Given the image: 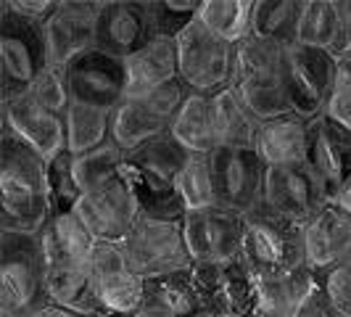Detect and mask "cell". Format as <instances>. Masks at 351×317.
<instances>
[{"label":"cell","instance_id":"cell-1","mask_svg":"<svg viewBox=\"0 0 351 317\" xmlns=\"http://www.w3.org/2000/svg\"><path fill=\"white\" fill-rule=\"evenodd\" d=\"M51 220L48 158L11 127L0 132V230L40 233Z\"/></svg>","mask_w":351,"mask_h":317},{"label":"cell","instance_id":"cell-2","mask_svg":"<svg viewBox=\"0 0 351 317\" xmlns=\"http://www.w3.org/2000/svg\"><path fill=\"white\" fill-rule=\"evenodd\" d=\"M191 151L172 132L132 148L124 158L122 175L135 196L143 217L182 220L185 201L180 193V175Z\"/></svg>","mask_w":351,"mask_h":317},{"label":"cell","instance_id":"cell-3","mask_svg":"<svg viewBox=\"0 0 351 317\" xmlns=\"http://www.w3.org/2000/svg\"><path fill=\"white\" fill-rule=\"evenodd\" d=\"M45 272L37 233L0 230V317H37L51 307Z\"/></svg>","mask_w":351,"mask_h":317},{"label":"cell","instance_id":"cell-4","mask_svg":"<svg viewBox=\"0 0 351 317\" xmlns=\"http://www.w3.org/2000/svg\"><path fill=\"white\" fill-rule=\"evenodd\" d=\"M241 259L256 278L288 275L306 267L304 225L269 209L267 204L246 214Z\"/></svg>","mask_w":351,"mask_h":317},{"label":"cell","instance_id":"cell-5","mask_svg":"<svg viewBox=\"0 0 351 317\" xmlns=\"http://www.w3.org/2000/svg\"><path fill=\"white\" fill-rule=\"evenodd\" d=\"M282 64H285V48L267 43L262 37L251 35L235 45L230 88L246 101V106L262 122L291 111L282 80Z\"/></svg>","mask_w":351,"mask_h":317},{"label":"cell","instance_id":"cell-6","mask_svg":"<svg viewBox=\"0 0 351 317\" xmlns=\"http://www.w3.org/2000/svg\"><path fill=\"white\" fill-rule=\"evenodd\" d=\"M48 61L45 27L19 16L0 3V101L29 93Z\"/></svg>","mask_w":351,"mask_h":317},{"label":"cell","instance_id":"cell-7","mask_svg":"<svg viewBox=\"0 0 351 317\" xmlns=\"http://www.w3.org/2000/svg\"><path fill=\"white\" fill-rule=\"evenodd\" d=\"M335 69L338 58L325 48H309L299 43L285 48L282 80L291 111H296L304 119L322 117L333 93Z\"/></svg>","mask_w":351,"mask_h":317},{"label":"cell","instance_id":"cell-8","mask_svg":"<svg viewBox=\"0 0 351 317\" xmlns=\"http://www.w3.org/2000/svg\"><path fill=\"white\" fill-rule=\"evenodd\" d=\"M195 288L209 317H251L259 299V278L241 257L193 262Z\"/></svg>","mask_w":351,"mask_h":317},{"label":"cell","instance_id":"cell-9","mask_svg":"<svg viewBox=\"0 0 351 317\" xmlns=\"http://www.w3.org/2000/svg\"><path fill=\"white\" fill-rule=\"evenodd\" d=\"M122 244L141 278H156L193 267L182 220H154L141 214Z\"/></svg>","mask_w":351,"mask_h":317},{"label":"cell","instance_id":"cell-10","mask_svg":"<svg viewBox=\"0 0 351 317\" xmlns=\"http://www.w3.org/2000/svg\"><path fill=\"white\" fill-rule=\"evenodd\" d=\"M177 53H180V77L193 93L214 95L230 88L235 45L214 35L201 19H195L177 37Z\"/></svg>","mask_w":351,"mask_h":317},{"label":"cell","instance_id":"cell-11","mask_svg":"<svg viewBox=\"0 0 351 317\" xmlns=\"http://www.w3.org/2000/svg\"><path fill=\"white\" fill-rule=\"evenodd\" d=\"M214 169V201L225 209L248 214L264 204L267 164L254 148H225L211 151Z\"/></svg>","mask_w":351,"mask_h":317},{"label":"cell","instance_id":"cell-12","mask_svg":"<svg viewBox=\"0 0 351 317\" xmlns=\"http://www.w3.org/2000/svg\"><path fill=\"white\" fill-rule=\"evenodd\" d=\"M71 104L114 111L127 98V64L98 48L80 53L66 64Z\"/></svg>","mask_w":351,"mask_h":317},{"label":"cell","instance_id":"cell-13","mask_svg":"<svg viewBox=\"0 0 351 317\" xmlns=\"http://www.w3.org/2000/svg\"><path fill=\"white\" fill-rule=\"evenodd\" d=\"M90 272H93L95 291L106 312L130 317L141 315L145 278H141L138 270L132 267L124 251V244L98 241L90 257Z\"/></svg>","mask_w":351,"mask_h":317},{"label":"cell","instance_id":"cell-14","mask_svg":"<svg viewBox=\"0 0 351 317\" xmlns=\"http://www.w3.org/2000/svg\"><path fill=\"white\" fill-rule=\"evenodd\" d=\"M246 214L211 204L204 209H188L182 217L185 241L193 262H219L241 257Z\"/></svg>","mask_w":351,"mask_h":317},{"label":"cell","instance_id":"cell-15","mask_svg":"<svg viewBox=\"0 0 351 317\" xmlns=\"http://www.w3.org/2000/svg\"><path fill=\"white\" fill-rule=\"evenodd\" d=\"M264 204L282 217L306 225L312 217H317V211H322L330 204V198L312 172V167L301 161V164L267 167Z\"/></svg>","mask_w":351,"mask_h":317},{"label":"cell","instance_id":"cell-16","mask_svg":"<svg viewBox=\"0 0 351 317\" xmlns=\"http://www.w3.org/2000/svg\"><path fill=\"white\" fill-rule=\"evenodd\" d=\"M151 0H101L95 21V48L130 58L154 40Z\"/></svg>","mask_w":351,"mask_h":317},{"label":"cell","instance_id":"cell-17","mask_svg":"<svg viewBox=\"0 0 351 317\" xmlns=\"http://www.w3.org/2000/svg\"><path fill=\"white\" fill-rule=\"evenodd\" d=\"M74 211L85 220L95 241H117V244H122L130 230L135 228V222L141 220V207L124 175L82 193V201Z\"/></svg>","mask_w":351,"mask_h":317},{"label":"cell","instance_id":"cell-18","mask_svg":"<svg viewBox=\"0 0 351 317\" xmlns=\"http://www.w3.org/2000/svg\"><path fill=\"white\" fill-rule=\"evenodd\" d=\"M306 164L322 183L330 201L351 180V130L333 122L328 114L309 122V148Z\"/></svg>","mask_w":351,"mask_h":317},{"label":"cell","instance_id":"cell-19","mask_svg":"<svg viewBox=\"0 0 351 317\" xmlns=\"http://www.w3.org/2000/svg\"><path fill=\"white\" fill-rule=\"evenodd\" d=\"M101 0H61L56 16L45 24L48 61L66 67L80 53L95 48V21Z\"/></svg>","mask_w":351,"mask_h":317},{"label":"cell","instance_id":"cell-20","mask_svg":"<svg viewBox=\"0 0 351 317\" xmlns=\"http://www.w3.org/2000/svg\"><path fill=\"white\" fill-rule=\"evenodd\" d=\"M3 124L11 127L24 143H29L45 158L66 148V114L37 104L29 93L3 101Z\"/></svg>","mask_w":351,"mask_h":317},{"label":"cell","instance_id":"cell-21","mask_svg":"<svg viewBox=\"0 0 351 317\" xmlns=\"http://www.w3.org/2000/svg\"><path fill=\"white\" fill-rule=\"evenodd\" d=\"M306 267L312 272L343 262L351 251V214L338 204H328L304 225Z\"/></svg>","mask_w":351,"mask_h":317},{"label":"cell","instance_id":"cell-22","mask_svg":"<svg viewBox=\"0 0 351 317\" xmlns=\"http://www.w3.org/2000/svg\"><path fill=\"white\" fill-rule=\"evenodd\" d=\"M141 312L148 317H209L191 270L145 278Z\"/></svg>","mask_w":351,"mask_h":317},{"label":"cell","instance_id":"cell-23","mask_svg":"<svg viewBox=\"0 0 351 317\" xmlns=\"http://www.w3.org/2000/svg\"><path fill=\"white\" fill-rule=\"evenodd\" d=\"M309 122L296 111L280 114L275 119H264L256 135L254 151L262 156L267 167H280V164H301L306 161L309 148Z\"/></svg>","mask_w":351,"mask_h":317},{"label":"cell","instance_id":"cell-24","mask_svg":"<svg viewBox=\"0 0 351 317\" xmlns=\"http://www.w3.org/2000/svg\"><path fill=\"white\" fill-rule=\"evenodd\" d=\"M127 64V98L145 95L180 77L177 40L154 37L145 48L124 58Z\"/></svg>","mask_w":351,"mask_h":317},{"label":"cell","instance_id":"cell-25","mask_svg":"<svg viewBox=\"0 0 351 317\" xmlns=\"http://www.w3.org/2000/svg\"><path fill=\"white\" fill-rule=\"evenodd\" d=\"M45 283H48V299L56 307H66L88 315H106L104 304L98 299L95 281L90 272V264L77 262H45Z\"/></svg>","mask_w":351,"mask_h":317},{"label":"cell","instance_id":"cell-26","mask_svg":"<svg viewBox=\"0 0 351 317\" xmlns=\"http://www.w3.org/2000/svg\"><path fill=\"white\" fill-rule=\"evenodd\" d=\"M37 235L43 241L45 262L90 264V257H93L95 244H98L95 235L85 225V220L77 211H66V214L51 217Z\"/></svg>","mask_w":351,"mask_h":317},{"label":"cell","instance_id":"cell-27","mask_svg":"<svg viewBox=\"0 0 351 317\" xmlns=\"http://www.w3.org/2000/svg\"><path fill=\"white\" fill-rule=\"evenodd\" d=\"M172 122L161 117L145 98H124L122 104L111 111V141L130 154L143 143L154 141L158 135H167Z\"/></svg>","mask_w":351,"mask_h":317},{"label":"cell","instance_id":"cell-28","mask_svg":"<svg viewBox=\"0 0 351 317\" xmlns=\"http://www.w3.org/2000/svg\"><path fill=\"white\" fill-rule=\"evenodd\" d=\"M217 141L225 148H254L262 119L246 106V101L232 88H225L211 95Z\"/></svg>","mask_w":351,"mask_h":317},{"label":"cell","instance_id":"cell-29","mask_svg":"<svg viewBox=\"0 0 351 317\" xmlns=\"http://www.w3.org/2000/svg\"><path fill=\"white\" fill-rule=\"evenodd\" d=\"M315 281V272L309 267H301L288 275L259 278V299L251 317H293Z\"/></svg>","mask_w":351,"mask_h":317},{"label":"cell","instance_id":"cell-30","mask_svg":"<svg viewBox=\"0 0 351 317\" xmlns=\"http://www.w3.org/2000/svg\"><path fill=\"white\" fill-rule=\"evenodd\" d=\"M169 132L188 151H195V154H211V151H217L219 141H217V124H214L211 95L191 93V98L185 101V106L180 108V114L175 117Z\"/></svg>","mask_w":351,"mask_h":317},{"label":"cell","instance_id":"cell-31","mask_svg":"<svg viewBox=\"0 0 351 317\" xmlns=\"http://www.w3.org/2000/svg\"><path fill=\"white\" fill-rule=\"evenodd\" d=\"M254 11L256 0H204L198 19L217 37L230 45H238L254 35Z\"/></svg>","mask_w":351,"mask_h":317},{"label":"cell","instance_id":"cell-32","mask_svg":"<svg viewBox=\"0 0 351 317\" xmlns=\"http://www.w3.org/2000/svg\"><path fill=\"white\" fill-rule=\"evenodd\" d=\"M301 11H304V0H256L254 35L280 48L296 45Z\"/></svg>","mask_w":351,"mask_h":317},{"label":"cell","instance_id":"cell-33","mask_svg":"<svg viewBox=\"0 0 351 317\" xmlns=\"http://www.w3.org/2000/svg\"><path fill=\"white\" fill-rule=\"evenodd\" d=\"M111 141V111L71 104L66 111V151L85 154Z\"/></svg>","mask_w":351,"mask_h":317},{"label":"cell","instance_id":"cell-34","mask_svg":"<svg viewBox=\"0 0 351 317\" xmlns=\"http://www.w3.org/2000/svg\"><path fill=\"white\" fill-rule=\"evenodd\" d=\"M124 158L127 154L114 141L104 143L93 151H85V154H74V172H77L82 193L122 175Z\"/></svg>","mask_w":351,"mask_h":317},{"label":"cell","instance_id":"cell-35","mask_svg":"<svg viewBox=\"0 0 351 317\" xmlns=\"http://www.w3.org/2000/svg\"><path fill=\"white\" fill-rule=\"evenodd\" d=\"M48 201H51V217L74 211L82 201V188L74 172V154L66 148L48 158Z\"/></svg>","mask_w":351,"mask_h":317},{"label":"cell","instance_id":"cell-36","mask_svg":"<svg viewBox=\"0 0 351 317\" xmlns=\"http://www.w3.org/2000/svg\"><path fill=\"white\" fill-rule=\"evenodd\" d=\"M338 32L335 0H304L299 21V45L330 51Z\"/></svg>","mask_w":351,"mask_h":317},{"label":"cell","instance_id":"cell-37","mask_svg":"<svg viewBox=\"0 0 351 317\" xmlns=\"http://www.w3.org/2000/svg\"><path fill=\"white\" fill-rule=\"evenodd\" d=\"M180 193L188 209H204L217 204L214 201V169H211V154H195L191 156L182 167L180 175Z\"/></svg>","mask_w":351,"mask_h":317},{"label":"cell","instance_id":"cell-38","mask_svg":"<svg viewBox=\"0 0 351 317\" xmlns=\"http://www.w3.org/2000/svg\"><path fill=\"white\" fill-rule=\"evenodd\" d=\"M201 3H177V0H151V24L154 35L177 40L195 19Z\"/></svg>","mask_w":351,"mask_h":317},{"label":"cell","instance_id":"cell-39","mask_svg":"<svg viewBox=\"0 0 351 317\" xmlns=\"http://www.w3.org/2000/svg\"><path fill=\"white\" fill-rule=\"evenodd\" d=\"M29 95L35 98L37 104L48 106L58 114H66L71 106V93H69V80H66V67H56V64H48L45 69L40 71L32 88H29Z\"/></svg>","mask_w":351,"mask_h":317},{"label":"cell","instance_id":"cell-40","mask_svg":"<svg viewBox=\"0 0 351 317\" xmlns=\"http://www.w3.org/2000/svg\"><path fill=\"white\" fill-rule=\"evenodd\" d=\"M325 296L338 317H351V264L338 262L328 270L315 272Z\"/></svg>","mask_w":351,"mask_h":317},{"label":"cell","instance_id":"cell-41","mask_svg":"<svg viewBox=\"0 0 351 317\" xmlns=\"http://www.w3.org/2000/svg\"><path fill=\"white\" fill-rule=\"evenodd\" d=\"M325 114L333 122L343 124L346 130H351V56L338 58V69H335V85L330 93V101Z\"/></svg>","mask_w":351,"mask_h":317},{"label":"cell","instance_id":"cell-42","mask_svg":"<svg viewBox=\"0 0 351 317\" xmlns=\"http://www.w3.org/2000/svg\"><path fill=\"white\" fill-rule=\"evenodd\" d=\"M5 3L14 14L29 19L35 24H43V27L56 16V11L61 5V0H5Z\"/></svg>","mask_w":351,"mask_h":317},{"label":"cell","instance_id":"cell-43","mask_svg":"<svg viewBox=\"0 0 351 317\" xmlns=\"http://www.w3.org/2000/svg\"><path fill=\"white\" fill-rule=\"evenodd\" d=\"M335 14H338V32L330 45L335 58L351 56V0H335Z\"/></svg>","mask_w":351,"mask_h":317},{"label":"cell","instance_id":"cell-44","mask_svg":"<svg viewBox=\"0 0 351 317\" xmlns=\"http://www.w3.org/2000/svg\"><path fill=\"white\" fill-rule=\"evenodd\" d=\"M293 317H335L333 307H330V301H328V296H325V291H322L319 281H315L312 291L306 294V299L301 301V307L296 309V315Z\"/></svg>","mask_w":351,"mask_h":317},{"label":"cell","instance_id":"cell-45","mask_svg":"<svg viewBox=\"0 0 351 317\" xmlns=\"http://www.w3.org/2000/svg\"><path fill=\"white\" fill-rule=\"evenodd\" d=\"M37 317H104V315H88V312H77V309H66V307H45Z\"/></svg>","mask_w":351,"mask_h":317},{"label":"cell","instance_id":"cell-46","mask_svg":"<svg viewBox=\"0 0 351 317\" xmlns=\"http://www.w3.org/2000/svg\"><path fill=\"white\" fill-rule=\"evenodd\" d=\"M333 204H338L341 209L349 211V214H351V180L346 183V185H343V188H341V193H338V198H335Z\"/></svg>","mask_w":351,"mask_h":317},{"label":"cell","instance_id":"cell-47","mask_svg":"<svg viewBox=\"0 0 351 317\" xmlns=\"http://www.w3.org/2000/svg\"><path fill=\"white\" fill-rule=\"evenodd\" d=\"M104 317H130V315H117V312H106Z\"/></svg>","mask_w":351,"mask_h":317},{"label":"cell","instance_id":"cell-48","mask_svg":"<svg viewBox=\"0 0 351 317\" xmlns=\"http://www.w3.org/2000/svg\"><path fill=\"white\" fill-rule=\"evenodd\" d=\"M343 262H349V264H351V251H349V257H346V259H343Z\"/></svg>","mask_w":351,"mask_h":317},{"label":"cell","instance_id":"cell-49","mask_svg":"<svg viewBox=\"0 0 351 317\" xmlns=\"http://www.w3.org/2000/svg\"><path fill=\"white\" fill-rule=\"evenodd\" d=\"M135 317H148V315H143V312H141V315H135Z\"/></svg>","mask_w":351,"mask_h":317},{"label":"cell","instance_id":"cell-50","mask_svg":"<svg viewBox=\"0 0 351 317\" xmlns=\"http://www.w3.org/2000/svg\"><path fill=\"white\" fill-rule=\"evenodd\" d=\"M335 317H338V315H335Z\"/></svg>","mask_w":351,"mask_h":317}]
</instances>
